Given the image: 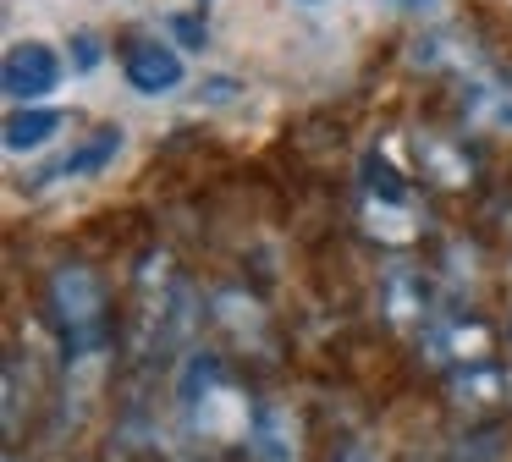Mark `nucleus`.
<instances>
[{"label": "nucleus", "instance_id": "1", "mask_svg": "<svg viewBox=\"0 0 512 462\" xmlns=\"http://www.w3.org/2000/svg\"><path fill=\"white\" fill-rule=\"evenodd\" d=\"M177 407H182V424H188L193 440H248V424H254V407L248 391L232 380V369L221 363V352H188L177 374Z\"/></svg>", "mask_w": 512, "mask_h": 462}, {"label": "nucleus", "instance_id": "2", "mask_svg": "<svg viewBox=\"0 0 512 462\" xmlns=\"http://www.w3.org/2000/svg\"><path fill=\"white\" fill-rule=\"evenodd\" d=\"M45 308L61 347H67V363H94L111 347V303H105V281L94 275V264H56L45 281Z\"/></svg>", "mask_w": 512, "mask_h": 462}, {"label": "nucleus", "instance_id": "3", "mask_svg": "<svg viewBox=\"0 0 512 462\" xmlns=\"http://www.w3.org/2000/svg\"><path fill=\"white\" fill-rule=\"evenodd\" d=\"M424 358L435 369H474V363H490V325L485 319H463V314H441L430 330L419 336Z\"/></svg>", "mask_w": 512, "mask_h": 462}, {"label": "nucleus", "instance_id": "4", "mask_svg": "<svg viewBox=\"0 0 512 462\" xmlns=\"http://www.w3.org/2000/svg\"><path fill=\"white\" fill-rule=\"evenodd\" d=\"M0 88H6V99H17V105H34L50 88H61V55L50 50V44H34V39L12 44L6 61H0Z\"/></svg>", "mask_w": 512, "mask_h": 462}, {"label": "nucleus", "instance_id": "5", "mask_svg": "<svg viewBox=\"0 0 512 462\" xmlns=\"http://www.w3.org/2000/svg\"><path fill=\"white\" fill-rule=\"evenodd\" d=\"M380 308H386L391 325L419 330V336L441 319V308H430V286H424V275L408 270V264H391L386 286H380Z\"/></svg>", "mask_w": 512, "mask_h": 462}, {"label": "nucleus", "instance_id": "6", "mask_svg": "<svg viewBox=\"0 0 512 462\" xmlns=\"http://www.w3.org/2000/svg\"><path fill=\"white\" fill-rule=\"evenodd\" d=\"M122 72H127V83H133L138 94H171V88H182L188 66H182V55L171 50V44H160V39H138V44H127Z\"/></svg>", "mask_w": 512, "mask_h": 462}, {"label": "nucleus", "instance_id": "7", "mask_svg": "<svg viewBox=\"0 0 512 462\" xmlns=\"http://www.w3.org/2000/svg\"><path fill=\"white\" fill-rule=\"evenodd\" d=\"M243 451H248V462H298V418L281 402H259Z\"/></svg>", "mask_w": 512, "mask_h": 462}, {"label": "nucleus", "instance_id": "8", "mask_svg": "<svg viewBox=\"0 0 512 462\" xmlns=\"http://www.w3.org/2000/svg\"><path fill=\"white\" fill-rule=\"evenodd\" d=\"M122 154V127H100V132H89V138L78 143V149H67L56 165H45L39 171V182H78V176H94V171H105V165Z\"/></svg>", "mask_w": 512, "mask_h": 462}, {"label": "nucleus", "instance_id": "9", "mask_svg": "<svg viewBox=\"0 0 512 462\" xmlns=\"http://www.w3.org/2000/svg\"><path fill=\"white\" fill-rule=\"evenodd\" d=\"M463 116L485 132H512V88L496 77H479L463 88Z\"/></svg>", "mask_w": 512, "mask_h": 462}, {"label": "nucleus", "instance_id": "10", "mask_svg": "<svg viewBox=\"0 0 512 462\" xmlns=\"http://www.w3.org/2000/svg\"><path fill=\"white\" fill-rule=\"evenodd\" d=\"M61 127H67L61 110H12V116H6V149L12 154L39 149V143H50Z\"/></svg>", "mask_w": 512, "mask_h": 462}, {"label": "nucleus", "instance_id": "11", "mask_svg": "<svg viewBox=\"0 0 512 462\" xmlns=\"http://www.w3.org/2000/svg\"><path fill=\"white\" fill-rule=\"evenodd\" d=\"M501 369L496 363H474V369H457L452 374V402L457 407H490L501 396Z\"/></svg>", "mask_w": 512, "mask_h": 462}, {"label": "nucleus", "instance_id": "12", "mask_svg": "<svg viewBox=\"0 0 512 462\" xmlns=\"http://www.w3.org/2000/svg\"><path fill=\"white\" fill-rule=\"evenodd\" d=\"M215 325H226L237 341H248V336H259L265 330V314H259V303L254 297H243V292H215Z\"/></svg>", "mask_w": 512, "mask_h": 462}, {"label": "nucleus", "instance_id": "13", "mask_svg": "<svg viewBox=\"0 0 512 462\" xmlns=\"http://www.w3.org/2000/svg\"><path fill=\"white\" fill-rule=\"evenodd\" d=\"M501 457V435L496 429H474V435H457L452 462H496Z\"/></svg>", "mask_w": 512, "mask_h": 462}, {"label": "nucleus", "instance_id": "14", "mask_svg": "<svg viewBox=\"0 0 512 462\" xmlns=\"http://www.w3.org/2000/svg\"><path fill=\"white\" fill-rule=\"evenodd\" d=\"M171 33H177V39L188 44V50H204V44H210V33H204V22H199V17H171Z\"/></svg>", "mask_w": 512, "mask_h": 462}, {"label": "nucleus", "instance_id": "15", "mask_svg": "<svg viewBox=\"0 0 512 462\" xmlns=\"http://www.w3.org/2000/svg\"><path fill=\"white\" fill-rule=\"evenodd\" d=\"M331 462H380V457H375V451H369V446H358V440H353V446H342V451H336Z\"/></svg>", "mask_w": 512, "mask_h": 462}, {"label": "nucleus", "instance_id": "16", "mask_svg": "<svg viewBox=\"0 0 512 462\" xmlns=\"http://www.w3.org/2000/svg\"><path fill=\"white\" fill-rule=\"evenodd\" d=\"M94 61H100V50H94V33H83V39H78V66H94Z\"/></svg>", "mask_w": 512, "mask_h": 462}, {"label": "nucleus", "instance_id": "17", "mask_svg": "<svg viewBox=\"0 0 512 462\" xmlns=\"http://www.w3.org/2000/svg\"><path fill=\"white\" fill-rule=\"evenodd\" d=\"M386 6H402V11H413V6H430V0H386Z\"/></svg>", "mask_w": 512, "mask_h": 462}, {"label": "nucleus", "instance_id": "18", "mask_svg": "<svg viewBox=\"0 0 512 462\" xmlns=\"http://www.w3.org/2000/svg\"><path fill=\"white\" fill-rule=\"evenodd\" d=\"M309 6H314V0H309Z\"/></svg>", "mask_w": 512, "mask_h": 462}]
</instances>
